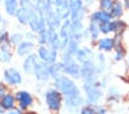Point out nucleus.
Instances as JSON below:
<instances>
[{
    "instance_id": "obj_30",
    "label": "nucleus",
    "mask_w": 129,
    "mask_h": 114,
    "mask_svg": "<svg viewBox=\"0 0 129 114\" xmlns=\"http://www.w3.org/2000/svg\"><path fill=\"white\" fill-rule=\"evenodd\" d=\"M88 31H89V33H90V38H91L92 41L98 39L99 33H100L99 24H97V23H94V22L90 21V23H89V28H88Z\"/></svg>"
},
{
    "instance_id": "obj_12",
    "label": "nucleus",
    "mask_w": 129,
    "mask_h": 114,
    "mask_svg": "<svg viewBox=\"0 0 129 114\" xmlns=\"http://www.w3.org/2000/svg\"><path fill=\"white\" fill-rule=\"evenodd\" d=\"M59 36L61 39V51H64L72 36V21L69 19L62 21L61 27L59 28Z\"/></svg>"
},
{
    "instance_id": "obj_24",
    "label": "nucleus",
    "mask_w": 129,
    "mask_h": 114,
    "mask_svg": "<svg viewBox=\"0 0 129 114\" xmlns=\"http://www.w3.org/2000/svg\"><path fill=\"white\" fill-rule=\"evenodd\" d=\"M4 7H5V11L7 13V15L15 16L16 12H17V9L20 7V3H19V0H5Z\"/></svg>"
},
{
    "instance_id": "obj_33",
    "label": "nucleus",
    "mask_w": 129,
    "mask_h": 114,
    "mask_svg": "<svg viewBox=\"0 0 129 114\" xmlns=\"http://www.w3.org/2000/svg\"><path fill=\"white\" fill-rule=\"evenodd\" d=\"M78 114H97L96 106L85 104V105H83L81 107V109L78 111Z\"/></svg>"
},
{
    "instance_id": "obj_34",
    "label": "nucleus",
    "mask_w": 129,
    "mask_h": 114,
    "mask_svg": "<svg viewBox=\"0 0 129 114\" xmlns=\"http://www.w3.org/2000/svg\"><path fill=\"white\" fill-rule=\"evenodd\" d=\"M23 41H24V36L21 32H14L11 35V43L13 46H17Z\"/></svg>"
},
{
    "instance_id": "obj_48",
    "label": "nucleus",
    "mask_w": 129,
    "mask_h": 114,
    "mask_svg": "<svg viewBox=\"0 0 129 114\" xmlns=\"http://www.w3.org/2000/svg\"><path fill=\"white\" fill-rule=\"evenodd\" d=\"M128 68H129V57H128Z\"/></svg>"
},
{
    "instance_id": "obj_36",
    "label": "nucleus",
    "mask_w": 129,
    "mask_h": 114,
    "mask_svg": "<svg viewBox=\"0 0 129 114\" xmlns=\"http://www.w3.org/2000/svg\"><path fill=\"white\" fill-rule=\"evenodd\" d=\"M113 3H114V0H99V6H100V8L102 9L110 12Z\"/></svg>"
},
{
    "instance_id": "obj_29",
    "label": "nucleus",
    "mask_w": 129,
    "mask_h": 114,
    "mask_svg": "<svg viewBox=\"0 0 129 114\" xmlns=\"http://www.w3.org/2000/svg\"><path fill=\"white\" fill-rule=\"evenodd\" d=\"M36 39H37V43L39 45H48V42H50V29L46 28L42 32L37 33Z\"/></svg>"
},
{
    "instance_id": "obj_4",
    "label": "nucleus",
    "mask_w": 129,
    "mask_h": 114,
    "mask_svg": "<svg viewBox=\"0 0 129 114\" xmlns=\"http://www.w3.org/2000/svg\"><path fill=\"white\" fill-rule=\"evenodd\" d=\"M62 73L73 80H81V65L73 55L63 52L61 58Z\"/></svg>"
},
{
    "instance_id": "obj_22",
    "label": "nucleus",
    "mask_w": 129,
    "mask_h": 114,
    "mask_svg": "<svg viewBox=\"0 0 129 114\" xmlns=\"http://www.w3.org/2000/svg\"><path fill=\"white\" fill-rule=\"evenodd\" d=\"M114 47H115L114 38L105 37V38H100L99 41H98V49H99L100 51L111 52L114 50Z\"/></svg>"
},
{
    "instance_id": "obj_23",
    "label": "nucleus",
    "mask_w": 129,
    "mask_h": 114,
    "mask_svg": "<svg viewBox=\"0 0 129 114\" xmlns=\"http://www.w3.org/2000/svg\"><path fill=\"white\" fill-rule=\"evenodd\" d=\"M75 59L77 60L78 63H83L88 60L92 59V51L88 47H82V49H78L77 52L75 54Z\"/></svg>"
},
{
    "instance_id": "obj_19",
    "label": "nucleus",
    "mask_w": 129,
    "mask_h": 114,
    "mask_svg": "<svg viewBox=\"0 0 129 114\" xmlns=\"http://www.w3.org/2000/svg\"><path fill=\"white\" fill-rule=\"evenodd\" d=\"M0 103L4 106V108L7 111H12V109L17 108V103H16V98H15V93L13 92H7L0 99Z\"/></svg>"
},
{
    "instance_id": "obj_18",
    "label": "nucleus",
    "mask_w": 129,
    "mask_h": 114,
    "mask_svg": "<svg viewBox=\"0 0 129 114\" xmlns=\"http://www.w3.org/2000/svg\"><path fill=\"white\" fill-rule=\"evenodd\" d=\"M112 20H113V16L111 15V13L107 11H104V9L94 12V13L91 14V16H90V21L94 22L97 24L108 23V22H111Z\"/></svg>"
},
{
    "instance_id": "obj_21",
    "label": "nucleus",
    "mask_w": 129,
    "mask_h": 114,
    "mask_svg": "<svg viewBox=\"0 0 129 114\" xmlns=\"http://www.w3.org/2000/svg\"><path fill=\"white\" fill-rule=\"evenodd\" d=\"M11 35L6 29H0V49L5 51H12Z\"/></svg>"
},
{
    "instance_id": "obj_16",
    "label": "nucleus",
    "mask_w": 129,
    "mask_h": 114,
    "mask_svg": "<svg viewBox=\"0 0 129 114\" xmlns=\"http://www.w3.org/2000/svg\"><path fill=\"white\" fill-rule=\"evenodd\" d=\"M34 50H35V44H34V42L28 41V39L21 42L17 46H15L16 54L21 58H24V57H27V55L31 54Z\"/></svg>"
},
{
    "instance_id": "obj_45",
    "label": "nucleus",
    "mask_w": 129,
    "mask_h": 114,
    "mask_svg": "<svg viewBox=\"0 0 129 114\" xmlns=\"http://www.w3.org/2000/svg\"><path fill=\"white\" fill-rule=\"evenodd\" d=\"M124 7H126L127 9L129 8V0H124Z\"/></svg>"
},
{
    "instance_id": "obj_8",
    "label": "nucleus",
    "mask_w": 129,
    "mask_h": 114,
    "mask_svg": "<svg viewBox=\"0 0 129 114\" xmlns=\"http://www.w3.org/2000/svg\"><path fill=\"white\" fill-rule=\"evenodd\" d=\"M70 8V17L69 20L72 22L82 21L83 22L85 16V5L83 0H68Z\"/></svg>"
},
{
    "instance_id": "obj_5",
    "label": "nucleus",
    "mask_w": 129,
    "mask_h": 114,
    "mask_svg": "<svg viewBox=\"0 0 129 114\" xmlns=\"http://www.w3.org/2000/svg\"><path fill=\"white\" fill-rule=\"evenodd\" d=\"M20 7L16 12V20L20 24L28 25L31 16L35 13V4L31 0H19Z\"/></svg>"
},
{
    "instance_id": "obj_6",
    "label": "nucleus",
    "mask_w": 129,
    "mask_h": 114,
    "mask_svg": "<svg viewBox=\"0 0 129 114\" xmlns=\"http://www.w3.org/2000/svg\"><path fill=\"white\" fill-rule=\"evenodd\" d=\"M98 76L97 65L92 59L81 63V79L83 81H97Z\"/></svg>"
},
{
    "instance_id": "obj_17",
    "label": "nucleus",
    "mask_w": 129,
    "mask_h": 114,
    "mask_svg": "<svg viewBox=\"0 0 129 114\" xmlns=\"http://www.w3.org/2000/svg\"><path fill=\"white\" fill-rule=\"evenodd\" d=\"M39 61L38 59L37 53H31V54L24 57L23 60V65H22V68H23V71L28 75L30 74H34V69H35V66L37 65V62Z\"/></svg>"
},
{
    "instance_id": "obj_11",
    "label": "nucleus",
    "mask_w": 129,
    "mask_h": 114,
    "mask_svg": "<svg viewBox=\"0 0 129 114\" xmlns=\"http://www.w3.org/2000/svg\"><path fill=\"white\" fill-rule=\"evenodd\" d=\"M83 105H85V99L82 93L76 96L63 97V106L69 112H78Z\"/></svg>"
},
{
    "instance_id": "obj_1",
    "label": "nucleus",
    "mask_w": 129,
    "mask_h": 114,
    "mask_svg": "<svg viewBox=\"0 0 129 114\" xmlns=\"http://www.w3.org/2000/svg\"><path fill=\"white\" fill-rule=\"evenodd\" d=\"M103 87H104V84H102L98 80L97 81H83L85 104L93 106L99 105L103 96H104Z\"/></svg>"
},
{
    "instance_id": "obj_46",
    "label": "nucleus",
    "mask_w": 129,
    "mask_h": 114,
    "mask_svg": "<svg viewBox=\"0 0 129 114\" xmlns=\"http://www.w3.org/2000/svg\"><path fill=\"white\" fill-rule=\"evenodd\" d=\"M22 114H36L35 112H31V111H28V112H23Z\"/></svg>"
},
{
    "instance_id": "obj_14",
    "label": "nucleus",
    "mask_w": 129,
    "mask_h": 114,
    "mask_svg": "<svg viewBox=\"0 0 129 114\" xmlns=\"http://www.w3.org/2000/svg\"><path fill=\"white\" fill-rule=\"evenodd\" d=\"M34 76L39 82H47L48 80H51L50 65L42 62V61H38L37 65L35 66V69H34Z\"/></svg>"
},
{
    "instance_id": "obj_37",
    "label": "nucleus",
    "mask_w": 129,
    "mask_h": 114,
    "mask_svg": "<svg viewBox=\"0 0 129 114\" xmlns=\"http://www.w3.org/2000/svg\"><path fill=\"white\" fill-rule=\"evenodd\" d=\"M7 92H9V87H8L4 81H0V99H1Z\"/></svg>"
},
{
    "instance_id": "obj_10",
    "label": "nucleus",
    "mask_w": 129,
    "mask_h": 114,
    "mask_svg": "<svg viewBox=\"0 0 129 114\" xmlns=\"http://www.w3.org/2000/svg\"><path fill=\"white\" fill-rule=\"evenodd\" d=\"M3 80L8 87H17L23 81L21 71L14 67L6 68L3 73Z\"/></svg>"
},
{
    "instance_id": "obj_38",
    "label": "nucleus",
    "mask_w": 129,
    "mask_h": 114,
    "mask_svg": "<svg viewBox=\"0 0 129 114\" xmlns=\"http://www.w3.org/2000/svg\"><path fill=\"white\" fill-rule=\"evenodd\" d=\"M99 30L102 33H110L111 30H110V22L108 23H103V24H99Z\"/></svg>"
},
{
    "instance_id": "obj_43",
    "label": "nucleus",
    "mask_w": 129,
    "mask_h": 114,
    "mask_svg": "<svg viewBox=\"0 0 129 114\" xmlns=\"http://www.w3.org/2000/svg\"><path fill=\"white\" fill-rule=\"evenodd\" d=\"M6 113V109L4 108V106L1 105V103H0V114H5Z\"/></svg>"
},
{
    "instance_id": "obj_9",
    "label": "nucleus",
    "mask_w": 129,
    "mask_h": 114,
    "mask_svg": "<svg viewBox=\"0 0 129 114\" xmlns=\"http://www.w3.org/2000/svg\"><path fill=\"white\" fill-rule=\"evenodd\" d=\"M17 108H20L22 112H28L34 105V97L27 90H17L15 92Z\"/></svg>"
},
{
    "instance_id": "obj_40",
    "label": "nucleus",
    "mask_w": 129,
    "mask_h": 114,
    "mask_svg": "<svg viewBox=\"0 0 129 114\" xmlns=\"http://www.w3.org/2000/svg\"><path fill=\"white\" fill-rule=\"evenodd\" d=\"M22 113H23V112L20 108H15V109H12V111H7L5 114H22Z\"/></svg>"
},
{
    "instance_id": "obj_26",
    "label": "nucleus",
    "mask_w": 129,
    "mask_h": 114,
    "mask_svg": "<svg viewBox=\"0 0 129 114\" xmlns=\"http://www.w3.org/2000/svg\"><path fill=\"white\" fill-rule=\"evenodd\" d=\"M126 29V23L121 20H112L110 22V30L111 32H115L116 36H119V33H122V31Z\"/></svg>"
},
{
    "instance_id": "obj_47",
    "label": "nucleus",
    "mask_w": 129,
    "mask_h": 114,
    "mask_svg": "<svg viewBox=\"0 0 129 114\" xmlns=\"http://www.w3.org/2000/svg\"><path fill=\"white\" fill-rule=\"evenodd\" d=\"M5 3V0H0V4H4Z\"/></svg>"
},
{
    "instance_id": "obj_35",
    "label": "nucleus",
    "mask_w": 129,
    "mask_h": 114,
    "mask_svg": "<svg viewBox=\"0 0 129 114\" xmlns=\"http://www.w3.org/2000/svg\"><path fill=\"white\" fill-rule=\"evenodd\" d=\"M114 49H115L114 60H115V61H121V60H123L124 55H126V51H124L123 47L121 46V45H119V46H115Z\"/></svg>"
},
{
    "instance_id": "obj_3",
    "label": "nucleus",
    "mask_w": 129,
    "mask_h": 114,
    "mask_svg": "<svg viewBox=\"0 0 129 114\" xmlns=\"http://www.w3.org/2000/svg\"><path fill=\"white\" fill-rule=\"evenodd\" d=\"M44 101H45L47 109L53 114L59 113L63 107V96L55 88H50V89L45 90Z\"/></svg>"
},
{
    "instance_id": "obj_27",
    "label": "nucleus",
    "mask_w": 129,
    "mask_h": 114,
    "mask_svg": "<svg viewBox=\"0 0 129 114\" xmlns=\"http://www.w3.org/2000/svg\"><path fill=\"white\" fill-rule=\"evenodd\" d=\"M111 15L113 16V19H118V17H121L122 14H123V6H122V3H120L119 0H114L112 7L110 9Z\"/></svg>"
},
{
    "instance_id": "obj_32",
    "label": "nucleus",
    "mask_w": 129,
    "mask_h": 114,
    "mask_svg": "<svg viewBox=\"0 0 129 114\" xmlns=\"http://www.w3.org/2000/svg\"><path fill=\"white\" fill-rule=\"evenodd\" d=\"M12 51H5L0 49V62L3 63H9L12 61Z\"/></svg>"
},
{
    "instance_id": "obj_2",
    "label": "nucleus",
    "mask_w": 129,
    "mask_h": 114,
    "mask_svg": "<svg viewBox=\"0 0 129 114\" xmlns=\"http://www.w3.org/2000/svg\"><path fill=\"white\" fill-rule=\"evenodd\" d=\"M53 88L59 90L63 97L76 96L82 93L80 87L75 83V80L70 79L69 76L64 75V74H62L59 77H56L55 80H53Z\"/></svg>"
},
{
    "instance_id": "obj_31",
    "label": "nucleus",
    "mask_w": 129,
    "mask_h": 114,
    "mask_svg": "<svg viewBox=\"0 0 129 114\" xmlns=\"http://www.w3.org/2000/svg\"><path fill=\"white\" fill-rule=\"evenodd\" d=\"M78 45H80L78 43H76V42H74V41H72V39H70V41L68 42L67 47H66V50H64L63 52H66V53H68V54L73 55V57H75L77 50L80 49V47H78Z\"/></svg>"
},
{
    "instance_id": "obj_41",
    "label": "nucleus",
    "mask_w": 129,
    "mask_h": 114,
    "mask_svg": "<svg viewBox=\"0 0 129 114\" xmlns=\"http://www.w3.org/2000/svg\"><path fill=\"white\" fill-rule=\"evenodd\" d=\"M47 1L51 4L53 7H56L58 5H60V4L62 3V0H47Z\"/></svg>"
},
{
    "instance_id": "obj_7",
    "label": "nucleus",
    "mask_w": 129,
    "mask_h": 114,
    "mask_svg": "<svg viewBox=\"0 0 129 114\" xmlns=\"http://www.w3.org/2000/svg\"><path fill=\"white\" fill-rule=\"evenodd\" d=\"M58 54H59V51L52 49L48 45H39L37 49V55L39 61L48 63V65L58 61Z\"/></svg>"
},
{
    "instance_id": "obj_39",
    "label": "nucleus",
    "mask_w": 129,
    "mask_h": 114,
    "mask_svg": "<svg viewBox=\"0 0 129 114\" xmlns=\"http://www.w3.org/2000/svg\"><path fill=\"white\" fill-rule=\"evenodd\" d=\"M36 37H37V35L35 32H32V31H29V32L25 33V38L28 41H34V39H36Z\"/></svg>"
},
{
    "instance_id": "obj_49",
    "label": "nucleus",
    "mask_w": 129,
    "mask_h": 114,
    "mask_svg": "<svg viewBox=\"0 0 129 114\" xmlns=\"http://www.w3.org/2000/svg\"><path fill=\"white\" fill-rule=\"evenodd\" d=\"M31 1H35V0H31Z\"/></svg>"
},
{
    "instance_id": "obj_20",
    "label": "nucleus",
    "mask_w": 129,
    "mask_h": 114,
    "mask_svg": "<svg viewBox=\"0 0 129 114\" xmlns=\"http://www.w3.org/2000/svg\"><path fill=\"white\" fill-rule=\"evenodd\" d=\"M54 11H55V13L59 15V17L62 21L68 20L70 17V8H69L68 0H62V3L60 4V5L54 7Z\"/></svg>"
},
{
    "instance_id": "obj_28",
    "label": "nucleus",
    "mask_w": 129,
    "mask_h": 114,
    "mask_svg": "<svg viewBox=\"0 0 129 114\" xmlns=\"http://www.w3.org/2000/svg\"><path fill=\"white\" fill-rule=\"evenodd\" d=\"M50 74H51V79L55 80L56 77H59L60 75H62V66L60 61H56L54 63L50 65Z\"/></svg>"
},
{
    "instance_id": "obj_42",
    "label": "nucleus",
    "mask_w": 129,
    "mask_h": 114,
    "mask_svg": "<svg viewBox=\"0 0 129 114\" xmlns=\"http://www.w3.org/2000/svg\"><path fill=\"white\" fill-rule=\"evenodd\" d=\"M83 3H84V5L89 7V6L93 5V4H94V0H83Z\"/></svg>"
},
{
    "instance_id": "obj_13",
    "label": "nucleus",
    "mask_w": 129,
    "mask_h": 114,
    "mask_svg": "<svg viewBox=\"0 0 129 114\" xmlns=\"http://www.w3.org/2000/svg\"><path fill=\"white\" fill-rule=\"evenodd\" d=\"M28 27H29L30 31L35 32L36 35L39 32H42L43 30H45L46 28V22H45V19H44L40 14H38L37 12L34 13V15L31 16L30 19L29 23H28Z\"/></svg>"
},
{
    "instance_id": "obj_25",
    "label": "nucleus",
    "mask_w": 129,
    "mask_h": 114,
    "mask_svg": "<svg viewBox=\"0 0 129 114\" xmlns=\"http://www.w3.org/2000/svg\"><path fill=\"white\" fill-rule=\"evenodd\" d=\"M106 98H107L108 103H119L121 99V90L116 87L108 88Z\"/></svg>"
},
{
    "instance_id": "obj_44",
    "label": "nucleus",
    "mask_w": 129,
    "mask_h": 114,
    "mask_svg": "<svg viewBox=\"0 0 129 114\" xmlns=\"http://www.w3.org/2000/svg\"><path fill=\"white\" fill-rule=\"evenodd\" d=\"M3 22H4V19H3V15H1V12H0V29L3 27Z\"/></svg>"
},
{
    "instance_id": "obj_15",
    "label": "nucleus",
    "mask_w": 129,
    "mask_h": 114,
    "mask_svg": "<svg viewBox=\"0 0 129 114\" xmlns=\"http://www.w3.org/2000/svg\"><path fill=\"white\" fill-rule=\"evenodd\" d=\"M45 22H46V27L48 29H53V30H58L62 24V20L55 13L54 8L45 15Z\"/></svg>"
}]
</instances>
